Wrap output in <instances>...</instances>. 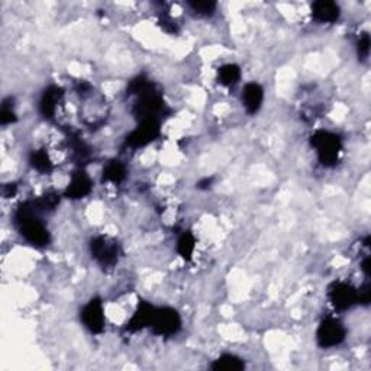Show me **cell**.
Wrapping results in <instances>:
<instances>
[{
	"label": "cell",
	"instance_id": "6",
	"mask_svg": "<svg viewBox=\"0 0 371 371\" xmlns=\"http://www.w3.org/2000/svg\"><path fill=\"white\" fill-rule=\"evenodd\" d=\"M328 299L332 308L338 312H344L355 305H360V293L359 289L352 286L348 281L337 280L332 281L328 288Z\"/></svg>",
	"mask_w": 371,
	"mask_h": 371
},
{
	"label": "cell",
	"instance_id": "15",
	"mask_svg": "<svg viewBox=\"0 0 371 371\" xmlns=\"http://www.w3.org/2000/svg\"><path fill=\"white\" fill-rule=\"evenodd\" d=\"M128 177L126 166L119 160H110L103 171H102V181L112 183V184H121Z\"/></svg>",
	"mask_w": 371,
	"mask_h": 371
},
{
	"label": "cell",
	"instance_id": "19",
	"mask_svg": "<svg viewBox=\"0 0 371 371\" xmlns=\"http://www.w3.org/2000/svg\"><path fill=\"white\" fill-rule=\"evenodd\" d=\"M30 164L41 174H48L54 170V163L46 150H34L30 154Z\"/></svg>",
	"mask_w": 371,
	"mask_h": 371
},
{
	"label": "cell",
	"instance_id": "13",
	"mask_svg": "<svg viewBox=\"0 0 371 371\" xmlns=\"http://www.w3.org/2000/svg\"><path fill=\"white\" fill-rule=\"evenodd\" d=\"M241 101L242 105H244L245 110L250 113V115H257V113L260 112V109L263 108L264 103V89L263 86L251 81L247 83L244 86V89H242V94H241Z\"/></svg>",
	"mask_w": 371,
	"mask_h": 371
},
{
	"label": "cell",
	"instance_id": "11",
	"mask_svg": "<svg viewBox=\"0 0 371 371\" xmlns=\"http://www.w3.org/2000/svg\"><path fill=\"white\" fill-rule=\"evenodd\" d=\"M154 313H155V306L151 302L139 301L137 305V309L132 313V317L125 325V331L130 334L144 331L146 328L151 326Z\"/></svg>",
	"mask_w": 371,
	"mask_h": 371
},
{
	"label": "cell",
	"instance_id": "3",
	"mask_svg": "<svg viewBox=\"0 0 371 371\" xmlns=\"http://www.w3.org/2000/svg\"><path fill=\"white\" fill-rule=\"evenodd\" d=\"M137 101L132 106V113L138 121L142 119H160L167 113V105L163 94L155 89L151 81L144 90H141L137 96Z\"/></svg>",
	"mask_w": 371,
	"mask_h": 371
},
{
	"label": "cell",
	"instance_id": "16",
	"mask_svg": "<svg viewBox=\"0 0 371 371\" xmlns=\"http://www.w3.org/2000/svg\"><path fill=\"white\" fill-rule=\"evenodd\" d=\"M210 368L215 371H241L245 368V361L235 354H222L210 364Z\"/></svg>",
	"mask_w": 371,
	"mask_h": 371
},
{
	"label": "cell",
	"instance_id": "2",
	"mask_svg": "<svg viewBox=\"0 0 371 371\" xmlns=\"http://www.w3.org/2000/svg\"><path fill=\"white\" fill-rule=\"evenodd\" d=\"M310 147L315 150L318 161L323 167H335L344 148L342 138L328 130H318L310 135Z\"/></svg>",
	"mask_w": 371,
	"mask_h": 371
},
{
	"label": "cell",
	"instance_id": "21",
	"mask_svg": "<svg viewBox=\"0 0 371 371\" xmlns=\"http://www.w3.org/2000/svg\"><path fill=\"white\" fill-rule=\"evenodd\" d=\"M188 6L190 8V10L197 17L202 18H210L215 15V12L218 9V3L217 2H202V0H199V2H189Z\"/></svg>",
	"mask_w": 371,
	"mask_h": 371
},
{
	"label": "cell",
	"instance_id": "10",
	"mask_svg": "<svg viewBox=\"0 0 371 371\" xmlns=\"http://www.w3.org/2000/svg\"><path fill=\"white\" fill-rule=\"evenodd\" d=\"M93 190V180L88 174V171L84 167H79L74 170V173L71 174L70 183L64 192V197L71 199V201H80L86 196H89Z\"/></svg>",
	"mask_w": 371,
	"mask_h": 371
},
{
	"label": "cell",
	"instance_id": "17",
	"mask_svg": "<svg viewBox=\"0 0 371 371\" xmlns=\"http://www.w3.org/2000/svg\"><path fill=\"white\" fill-rule=\"evenodd\" d=\"M196 237L190 231H184L180 234L177 238V244H176V251L181 257L184 261H192L194 251H196Z\"/></svg>",
	"mask_w": 371,
	"mask_h": 371
},
{
	"label": "cell",
	"instance_id": "23",
	"mask_svg": "<svg viewBox=\"0 0 371 371\" xmlns=\"http://www.w3.org/2000/svg\"><path fill=\"white\" fill-rule=\"evenodd\" d=\"M370 47H371V39L368 32H363L359 39H357V54H359V59L361 61L367 60L370 55Z\"/></svg>",
	"mask_w": 371,
	"mask_h": 371
},
{
	"label": "cell",
	"instance_id": "9",
	"mask_svg": "<svg viewBox=\"0 0 371 371\" xmlns=\"http://www.w3.org/2000/svg\"><path fill=\"white\" fill-rule=\"evenodd\" d=\"M80 319L86 330L90 334L99 335L105 331L106 317H105V306L101 297H92L86 303L80 312Z\"/></svg>",
	"mask_w": 371,
	"mask_h": 371
},
{
	"label": "cell",
	"instance_id": "4",
	"mask_svg": "<svg viewBox=\"0 0 371 371\" xmlns=\"http://www.w3.org/2000/svg\"><path fill=\"white\" fill-rule=\"evenodd\" d=\"M92 259L102 268L115 267L121 257V247L115 238L109 235H96L89 244Z\"/></svg>",
	"mask_w": 371,
	"mask_h": 371
},
{
	"label": "cell",
	"instance_id": "18",
	"mask_svg": "<svg viewBox=\"0 0 371 371\" xmlns=\"http://www.w3.org/2000/svg\"><path fill=\"white\" fill-rule=\"evenodd\" d=\"M241 80V67L228 63L218 68V81L225 88H234Z\"/></svg>",
	"mask_w": 371,
	"mask_h": 371
},
{
	"label": "cell",
	"instance_id": "25",
	"mask_svg": "<svg viewBox=\"0 0 371 371\" xmlns=\"http://www.w3.org/2000/svg\"><path fill=\"white\" fill-rule=\"evenodd\" d=\"M17 192H18V186L15 183H9V184H5L3 186V196L6 199L13 197V196L17 194Z\"/></svg>",
	"mask_w": 371,
	"mask_h": 371
},
{
	"label": "cell",
	"instance_id": "5",
	"mask_svg": "<svg viewBox=\"0 0 371 371\" xmlns=\"http://www.w3.org/2000/svg\"><path fill=\"white\" fill-rule=\"evenodd\" d=\"M181 317L177 309L163 306L155 308L150 330L157 337H174L181 330Z\"/></svg>",
	"mask_w": 371,
	"mask_h": 371
},
{
	"label": "cell",
	"instance_id": "22",
	"mask_svg": "<svg viewBox=\"0 0 371 371\" xmlns=\"http://www.w3.org/2000/svg\"><path fill=\"white\" fill-rule=\"evenodd\" d=\"M18 121V115L15 112V106H13V99L6 97L2 102V109H0V123L3 126L12 125Z\"/></svg>",
	"mask_w": 371,
	"mask_h": 371
},
{
	"label": "cell",
	"instance_id": "8",
	"mask_svg": "<svg viewBox=\"0 0 371 371\" xmlns=\"http://www.w3.org/2000/svg\"><path fill=\"white\" fill-rule=\"evenodd\" d=\"M347 330L337 317L323 318L317 330V342L321 348H335L345 341Z\"/></svg>",
	"mask_w": 371,
	"mask_h": 371
},
{
	"label": "cell",
	"instance_id": "14",
	"mask_svg": "<svg viewBox=\"0 0 371 371\" xmlns=\"http://www.w3.org/2000/svg\"><path fill=\"white\" fill-rule=\"evenodd\" d=\"M310 15L313 21L319 23H335L341 18V9L331 0H318L312 3Z\"/></svg>",
	"mask_w": 371,
	"mask_h": 371
},
{
	"label": "cell",
	"instance_id": "24",
	"mask_svg": "<svg viewBox=\"0 0 371 371\" xmlns=\"http://www.w3.org/2000/svg\"><path fill=\"white\" fill-rule=\"evenodd\" d=\"M159 25L161 26L163 31H166L168 34H177L179 32V26H177L176 21H173V19H171L170 17H167V15L160 17Z\"/></svg>",
	"mask_w": 371,
	"mask_h": 371
},
{
	"label": "cell",
	"instance_id": "7",
	"mask_svg": "<svg viewBox=\"0 0 371 371\" xmlns=\"http://www.w3.org/2000/svg\"><path fill=\"white\" fill-rule=\"evenodd\" d=\"M161 135V121L160 119H142L138 126L132 130L125 138V147L128 148H144L151 142L159 139Z\"/></svg>",
	"mask_w": 371,
	"mask_h": 371
},
{
	"label": "cell",
	"instance_id": "12",
	"mask_svg": "<svg viewBox=\"0 0 371 371\" xmlns=\"http://www.w3.org/2000/svg\"><path fill=\"white\" fill-rule=\"evenodd\" d=\"M64 97V90L59 86L51 84L48 88L42 92L41 99H39V112L41 115L48 121H52L57 115V110H59V105L61 103Z\"/></svg>",
	"mask_w": 371,
	"mask_h": 371
},
{
	"label": "cell",
	"instance_id": "20",
	"mask_svg": "<svg viewBox=\"0 0 371 371\" xmlns=\"http://www.w3.org/2000/svg\"><path fill=\"white\" fill-rule=\"evenodd\" d=\"M60 201H61V197L59 194L54 193V192H47L42 196L37 197L35 201H32V205L42 215V213L55 210V208L60 205Z\"/></svg>",
	"mask_w": 371,
	"mask_h": 371
},
{
	"label": "cell",
	"instance_id": "1",
	"mask_svg": "<svg viewBox=\"0 0 371 371\" xmlns=\"http://www.w3.org/2000/svg\"><path fill=\"white\" fill-rule=\"evenodd\" d=\"M15 223L19 234L34 247H47L51 242V234L42 222L41 213L34 208L32 201L22 202L15 212Z\"/></svg>",
	"mask_w": 371,
	"mask_h": 371
}]
</instances>
